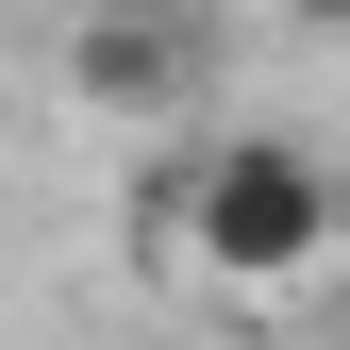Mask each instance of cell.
<instances>
[{
	"instance_id": "6da1fadb",
	"label": "cell",
	"mask_w": 350,
	"mask_h": 350,
	"mask_svg": "<svg viewBox=\"0 0 350 350\" xmlns=\"http://www.w3.org/2000/svg\"><path fill=\"white\" fill-rule=\"evenodd\" d=\"M150 234L184 250L234 317H267V300H300L350 250V217H334V167L300 150V134H217V150H184L150 184Z\"/></svg>"
},
{
	"instance_id": "3957f363",
	"label": "cell",
	"mask_w": 350,
	"mask_h": 350,
	"mask_svg": "<svg viewBox=\"0 0 350 350\" xmlns=\"http://www.w3.org/2000/svg\"><path fill=\"white\" fill-rule=\"evenodd\" d=\"M300 17H317V33H350V0H300Z\"/></svg>"
},
{
	"instance_id": "277c9868",
	"label": "cell",
	"mask_w": 350,
	"mask_h": 350,
	"mask_svg": "<svg viewBox=\"0 0 350 350\" xmlns=\"http://www.w3.org/2000/svg\"><path fill=\"white\" fill-rule=\"evenodd\" d=\"M67 17H117V0H67Z\"/></svg>"
},
{
	"instance_id": "7a4b0ae2",
	"label": "cell",
	"mask_w": 350,
	"mask_h": 350,
	"mask_svg": "<svg viewBox=\"0 0 350 350\" xmlns=\"http://www.w3.org/2000/svg\"><path fill=\"white\" fill-rule=\"evenodd\" d=\"M67 100L83 117H184L200 100V33L167 17V0H117V17H67Z\"/></svg>"
}]
</instances>
